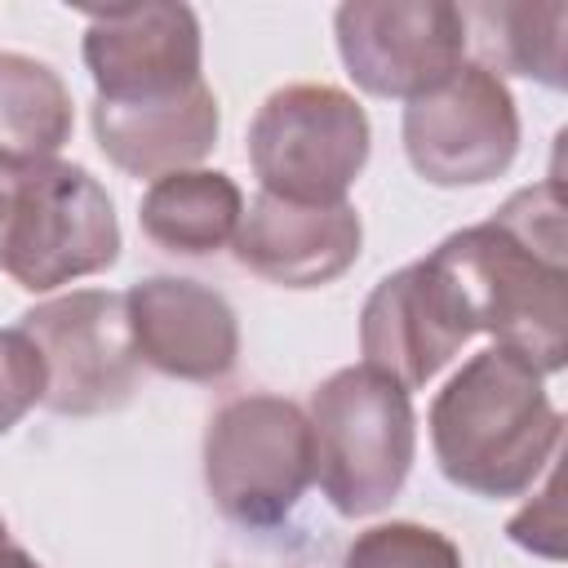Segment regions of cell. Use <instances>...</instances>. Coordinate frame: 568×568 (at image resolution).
Returning <instances> with one entry per match:
<instances>
[{"instance_id": "obj_1", "label": "cell", "mask_w": 568, "mask_h": 568, "mask_svg": "<svg viewBox=\"0 0 568 568\" xmlns=\"http://www.w3.org/2000/svg\"><path fill=\"white\" fill-rule=\"evenodd\" d=\"M430 448L444 479L484 501L524 497L555 462L564 413L550 404L541 373L488 346L470 355L430 404Z\"/></svg>"}, {"instance_id": "obj_2", "label": "cell", "mask_w": 568, "mask_h": 568, "mask_svg": "<svg viewBox=\"0 0 568 568\" xmlns=\"http://www.w3.org/2000/svg\"><path fill=\"white\" fill-rule=\"evenodd\" d=\"M115 262V204L84 164L0 155V271L18 288L53 293Z\"/></svg>"}, {"instance_id": "obj_3", "label": "cell", "mask_w": 568, "mask_h": 568, "mask_svg": "<svg viewBox=\"0 0 568 568\" xmlns=\"http://www.w3.org/2000/svg\"><path fill=\"white\" fill-rule=\"evenodd\" d=\"M315 479L342 519L386 510L417 457V417L399 382L368 364L324 377L306 408Z\"/></svg>"}, {"instance_id": "obj_4", "label": "cell", "mask_w": 568, "mask_h": 568, "mask_svg": "<svg viewBox=\"0 0 568 568\" xmlns=\"http://www.w3.org/2000/svg\"><path fill=\"white\" fill-rule=\"evenodd\" d=\"M426 257L453 280L475 333L524 355L541 377L568 364V266L532 253L493 217L453 231Z\"/></svg>"}, {"instance_id": "obj_5", "label": "cell", "mask_w": 568, "mask_h": 568, "mask_svg": "<svg viewBox=\"0 0 568 568\" xmlns=\"http://www.w3.org/2000/svg\"><path fill=\"white\" fill-rule=\"evenodd\" d=\"M315 484L306 408L284 395H240L209 417L204 488L213 506L248 528H280Z\"/></svg>"}, {"instance_id": "obj_6", "label": "cell", "mask_w": 568, "mask_h": 568, "mask_svg": "<svg viewBox=\"0 0 568 568\" xmlns=\"http://www.w3.org/2000/svg\"><path fill=\"white\" fill-rule=\"evenodd\" d=\"M368 151V115L337 84H284L248 124V164L262 191L288 204H346Z\"/></svg>"}, {"instance_id": "obj_7", "label": "cell", "mask_w": 568, "mask_h": 568, "mask_svg": "<svg viewBox=\"0 0 568 568\" xmlns=\"http://www.w3.org/2000/svg\"><path fill=\"white\" fill-rule=\"evenodd\" d=\"M18 328L44 359V408L58 417L115 413L138 395L142 359L133 351L124 293L75 288L36 302L18 315Z\"/></svg>"}, {"instance_id": "obj_8", "label": "cell", "mask_w": 568, "mask_h": 568, "mask_svg": "<svg viewBox=\"0 0 568 568\" xmlns=\"http://www.w3.org/2000/svg\"><path fill=\"white\" fill-rule=\"evenodd\" d=\"M404 155L430 186L497 182L519 155V111L493 71L462 62L444 84L404 102Z\"/></svg>"}, {"instance_id": "obj_9", "label": "cell", "mask_w": 568, "mask_h": 568, "mask_svg": "<svg viewBox=\"0 0 568 568\" xmlns=\"http://www.w3.org/2000/svg\"><path fill=\"white\" fill-rule=\"evenodd\" d=\"M333 36L346 75L373 98L413 102L466 62V22L448 0H351Z\"/></svg>"}, {"instance_id": "obj_10", "label": "cell", "mask_w": 568, "mask_h": 568, "mask_svg": "<svg viewBox=\"0 0 568 568\" xmlns=\"http://www.w3.org/2000/svg\"><path fill=\"white\" fill-rule=\"evenodd\" d=\"M84 67L98 102H151L204 80V40L191 4H111L84 9Z\"/></svg>"}, {"instance_id": "obj_11", "label": "cell", "mask_w": 568, "mask_h": 568, "mask_svg": "<svg viewBox=\"0 0 568 568\" xmlns=\"http://www.w3.org/2000/svg\"><path fill=\"white\" fill-rule=\"evenodd\" d=\"M470 337V315L453 280L430 257L377 280L359 311L364 364L386 373L404 390H422Z\"/></svg>"}, {"instance_id": "obj_12", "label": "cell", "mask_w": 568, "mask_h": 568, "mask_svg": "<svg viewBox=\"0 0 568 568\" xmlns=\"http://www.w3.org/2000/svg\"><path fill=\"white\" fill-rule=\"evenodd\" d=\"M133 351L146 368L178 382H222L240 359V320L231 302L182 275H151L124 293Z\"/></svg>"}, {"instance_id": "obj_13", "label": "cell", "mask_w": 568, "mask_h": 568, "mask_svg": "<svg viewBox=\"0 0 568 568\" xmlns=\"http://www.w3.org/2000/svg\"><path fill=\"white\" fill-rule=\"evenodd\" d=\"M364 222L346 204H288L257 191L231 240L235 262L280 288H324L359 257Z\"/></svg>"}, {"instance_id": "obj_14", "label": "cell", "mask_w": 568, "mask_h": 568, "mask_svg": "<svg viewBox=\"0 0 568 568\" xmlns=\"http://www.w3.org/2000/svg\"><path fill=\"white\" fill-rule=\"evenodd\" d=\"M222 111L213 89L200 80L182 93L151 102H98L93 98V138L102 155L129 178H164L200 169L217 146Z\"/></svg>"}, {"instance_id": "obj_15", "label": "cell", "mask_w": 568, "mask_h": 568, "mask_svg": "<svg viewBox=\"0 0 568 568\" xmlns=\"http://www.w3.org/2000/svg\"><path fill=\"white\" fill-rule=\"evenodd\" d=\"M466 22V49H479V67L501 75H524L546 89L568 84V4H524V0H484L457 4Z\"/></svg>"}, {"instance_id": "obj_16", "label": "cell", "mask_w": 568, "mask_h": 568, "mask_svg": "<svg viewBox=\"0 0 568 568\" xmlns=\"http://www.w3.org/2000/svg\"><path fill=\"white\" fill-rule=\"evenodd\" d=\"M244 217V195L222 169H182L146 186L138 222L151 244L182 257L217 253L235 240Z\"/></svg>"}, {"instance_id": "obj_17", "label": "cell", "mask_w": 568, "mask_h": 568, "mask_svg": "<svg viewBox=\"0 0 568 568\" xmlns=\"http://www.w3.org/2000/svg\"><path fill=\"white\" fill-rule=\"evenodd\" d=\"M75 106L62 75L27 53H0V155L58 160L71 142Z\"/></svg>"}, {"instance_id": "obj_18", "label": "cell", "mask_w": 568, "mask_h": 568, "mask_svg": "<svg viewBox=\"0 0 568 568\" xmlns=\"http://www.w3.org/2000/svg\"><path fill=\"white\" fill-rule=\"evenodd\" d=\"M342 568H466V564H462V550L439 528L390 519V524L364 528L346 546Z\"/></svg>"}, {"instance_id": "obj_19", "label": "cell", "mask_w": 568, "mask_h": 568, "mask_svg": "<svg viewBox=\"0 0 568 568\" xmlns=\"http://www.w3.org/2000/svg\"><path fill=\"white\" fill-rule=\"evenodd\" d=\"M44 399V359L36 342L13 324L0 328V435H9Z\"/></svg>"}, {"instance_id": "obj_20", "label": "cell", "mask_w": 568, "mask_h": 568, "mask_svg": "<svg viewBox=\"0 0 568 568\" xmlns=\"http://www.w3.org/2000/svg\"><path fill=\"white\" fill-rule=\"evenodd\" d=\"M506 537L532 555L564 559V515H559V475L550 470L546 488L506 524Z\"/></svg>"}, {"instance_id": "obj_21", "label": "cell", "mask_w": 568, "mask_h": 568, "mask_svg": "<svg viewBox=\"0 0 568 568\" xmlns=\"http://www.w3.org/2000/svg\"><path fill=\"white\" fill-rule=\"evenodd\" d=\"M18 541H9V528H4V519H0V564L9 559V550H13Z\"/></svg>"}]
</instances>
